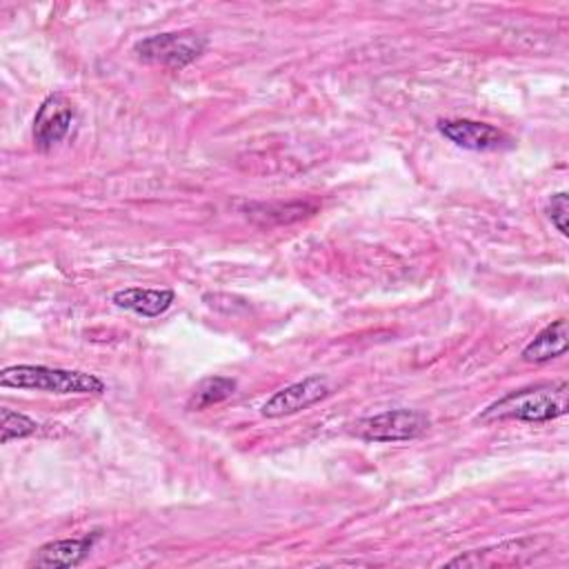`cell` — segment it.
Wrapping results in <instances>:
<instances>
[{
    "mask_svg": "<svg viewBox=\"0 0 569 569\" xmlns=\"http://www.w3.org/2000/svg\"><path fill=\"white\" fill-rule=\"evenodd\" d=\"M569 409V385L540 382L525 389L509 391L491 402L480 418L482 420H522V422H549L565 416Z\"/></svg>",
    "mask_w": 569,
    "mask_h": 569,
    "instance_id": "cell-1",
    "label": "cell"
},
{
    "mask_svg": "<svg viewBox=\"0 0 569 569\" xmlns=\"http://www.w3.org/2000/svg\"><path fill=\"white\" fill-rule=\"evenodd\" d=\"M0 385L13 387V389L58 393V396H98L104 391V382L93 373L44 367V365L4 367L0 371Z\"/></svg>",
    "mask_w": 569,
    "mask_h": 569,
    "instance_id": "cell-2",
    "label": "cell"
},
{
    "mask_svg": "<svg viewBox=\"0 0 569 569\" xmlns=\"http://www.w3.org/2000/svg\"><path fill=\"white\" fill-rule=\"evenodd\" d=\"M429 425V416L418 409H387L356 420L349 431L367 442H402L422 436Z\"/></svg>",
    "mask_w": 569,
    "mask_h": 569,
    "instance_id": "cell-3",
    "label": "cell"
},
{
    "mask_svg": "<svg viewBox=\"0 0 569 569\" xmlns=\"http://www.w3.org/2000/svg\"><path fill=\"white\" fill-rule=\"evenodd\" d=\"M204 47L207 40L196 31H167L140 40L133 51L144 62L182 69L200 58Z\"/></svg>",
    "mask_w": 569,
    "mask_h": 569,
    "instance_id": "cell-4",
    "label": "cell"
},
{
    "mask_svg": "<svg viewBox=\"0 0 569 569\" xmlns=\"http://www.w3.org/2000/svg\"><path fill=\"white\" fill-rule=\"evenodd\" d=\"M331 393V385L325 376H307L298 382H291L282 389H278L273 396L267 398L262 405V416L267 418H282L298 413L302 409H309L311 405L320 402Z\"/></svg>",
    "mask_w": 569,
    "mask_h": 569,
    "instance_id": "cell-5",
    "label": "cell"
},
{
    "mask_svg": "<svg viewBox=\"0 0 569 569\" xmlns=\"http://www.w3.org/2000/svg\"><path fill=\"white\" fill-rule=\"evenodd\" d=\"M73 120H76V107L67 96L53 93L44 98V102L38 107V113L33 118L36 147L40 151H49L51 147L62 142L71 131Z\"/></svg>",
    "mask_w": 569,
    "mask_h": 569,
    "instance_id": "cell-6",
    "label": "cell"
},
{
    "mask_svg": "<svg viewBox=\"0 0 569 569\" xmlns=\"http://www.w3.org/2000/svg\"><path fill=\"white\" fill-rule=\"evenodd\" d=\"M438 131L456 147H462L469 151H493L507 142V136L493 124L469 120V118L440 120Z\"/></svg>",
    "mask_w": 569,
    "mask_h": 569,
    "instance_id": "cell-7",
    "label": "cell"
},
{
    "mask_svg": "<svg viewBox=\"0 0 569 569\" xmlns=\"http://www.w3.org/2000/svg\"><path fill=\"white\" fill-rule=\"evenodd\" d=\"M98 531L78 536V538H62V540H51L38 547L29 560V567L38 569H56V567H78L84 562V558L91 553Z\"/></svg>",
    "mask_w": 569,
    "mask_h": 569,
    "instance_id": "cell-8",
    "label": "cell"
},
{
    "mask_svg": "<svg viewBox=\"0 0 569 569\" xmlns=\"http://www.w3.org/2000/svg\"><path fill=\"white\" fill-rule=\"evenodd\" d=\"M176 300L171 289H149V287H127L113 293V302L120 309L133 311L142 318H156L164 313Z\"/></svg>",
    "mask_w": 569,
    "mask_h": 569,
    "instance_id": "cell-9",
    "label": "cell"
},
{
    "mask_svg": "<svg viewBox=\"0 0 569 569\" xmlns=\"http://www.w3.org/2000/svg\"><path fill=\"white\" fill-rule=\"evenodd\" d=\"M567 338H569V329H567V320L558 318L551 325H547L545 329H540L522 349V360L531 362V365H542L549 362L553 358H560L567 351Z\"/></svg>",
    "mask_w": 569,
    "mask_h": 569,
    "instance_id": "cell-10",
    "label": "cell"
},
{
    "mask_svg": "<svg viewBox=\"0 0 569 569\" xmlns=\"http://www.w3.org/2000/svg\"><path fill=\"white\" fill-rule=\"evenodd\" d=\"M233 391H236V380H231L227 376H209L196 385L187 405H189V409L200 411V409H207L211 405H218V402L231 398Z\"/></svg>",
    "mask_w": 569,
    "mask_h": 569,
    "instance_id": "cell-11",
    "label": "cell"
},
{
    "mask_svg": "<svg viewBox=\"0 0 569 569\" xmlns=\"http://www.w3.org/2000/svg\"><path fill=\"white\" fill-rule=\"evenodd\" d=\"M0 440L2 445L11 442V440H18V438H27L31 433L38 431V422L31 420L29 416L20 413V411H13L9 407H2L0 409Z\"/></svg>",
    "mask_w": 569,
    "mask_h": 569,
    "instance_id": "cell-12",
    "label": "cell"
},
{
    "mask_svg": "<svg viewBox=\"0 0 569 569\" xmlns=\"http://www.w3.org/2000/svg\"><path fill=\"white\" fill-rule=\"evenodd\" d=\"M567 216H569V200H567V193L560 191V193L551 196V200L547 202V218L551 220V224H553L562 236L569 233Z\"/></svg>",
    "mask_w": 569,
    "mask_h": 569,
    "instance_id": "cell-13",
    "label": "cell"
}]
</instances>
